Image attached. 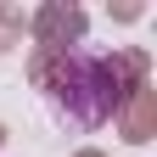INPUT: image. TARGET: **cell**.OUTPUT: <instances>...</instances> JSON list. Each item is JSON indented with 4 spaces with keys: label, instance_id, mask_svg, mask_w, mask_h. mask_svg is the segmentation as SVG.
<instances>
[{
    "label": "cell",
    "instance_id": "obj_1",
    "mask_svg": "<svg viewBox=\"0 0 157 157\" xmlns=\"http://www.w3.org/2000/svg\"><path fill=\"white\" fill-rule=\"evenodd\" d=\"M34 84H39V95H45V107L62 129L90 135V129L112 124V118H124L129 90H135V62L124 51L107 56V51L67 45V51H51L34 67Z\"/></svg>",
    "mask_w": 157,
    "mask_h": 157
}]
</instances>
